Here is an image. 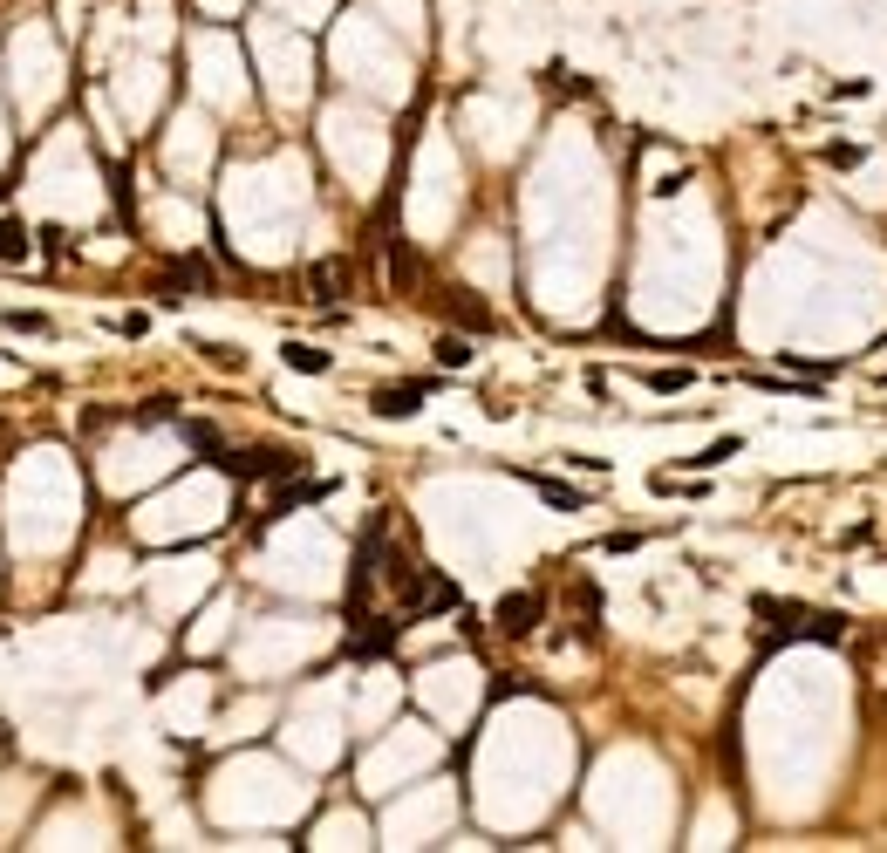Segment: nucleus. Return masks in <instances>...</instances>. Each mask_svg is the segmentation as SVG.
Masks as SVG:
<instances>
[{"instance_id": "1", "label": "nucleus", "mask_w": 887, "mask_h": 853, "mask_svg": "<svg viewBox=\"0 0 887 853\" xmlns=\"http://www.w3.org/2000/svg\"><path fill=\"white\" fill-rule=\"evenodd\" d=\"M758 615L772 621L778 635H812V642H840V615H819V608H792V601H758Z\"/></svg>"}, {"instance_id": "11", "label": "nucleus", "mask_w": 887, "mask_h": 853, "mask_svg": "<svg viewBox=\"0 0 887 853\" xmlns=\"http://www.w3.org/2000/svg\"><path fill=\"white\" fill-rule=\"evenodd\" d=\"M0 253H7V260H28V226L7 219V226H0Z\"/></svg>"}, {"instance_id": "13", "label": "nucleus", "mask_w": 887, "mask_h": 853, "mask_svg": "<svg viewBox=\"0 0 887 853\" xmlns=\"http://www.w3.org/2000/svg\"><path fill=\"white\" fill-rule=\"evenodd\" d=\"M724 458H737V437H717V444H710V451H703V458H690V465H724Z\"/></svg>"}, {"instance_id": "3", "label": "nucleus", "mask_w": 887, "mask_h": 853, "mask_svg": "<svg viewBox=\"0 0 887 853\" xmlns=\"http://www.w3.org/2000/svg\"><path fill=\"white\" fill-rule=\"evenodd\" d=\"M219 465H226L232 478H294L301 458H287V451H226Z\"/></svg>"}, {"instance_id": "4", "label": "nucleus", "mask_w": 887, "mask_h": 853, "mask_svg": "<svg viewBox=\"0 0 887 853\" xmlns=\"http://www.w3.org/2000/svg\"><path fill=\"white\" fill-rule=\"evenodd\" d=\"M430 376L424 383H389V389H376V396H369V410H376V417H410V410H424V396H430Z\"/></svg>"}, {"instance_id": "9", "label": "nucleus", "mask_w": 887, "mask_h": 853, "mask_svg": "<svg viewBox=\"0 0 887 853\" xmlns=\"http://www.w3.org/2000/svg\"><path fill=\"white\" fill-rule=\"evenodd\" d=\"M185 444H192V451H205V458H226V437L205 424V417H192V424H185Z\"/></svg>"}, {"instance_id": "8", "label": "nucleus", "mask_w": 887, "mask_h": 853, "mask_svg": "<svg viewBox=\"0 0 887 853\" xmlns=\"http://www.w3.org/2000/svg\"><path fill=\"white\" fill-rule=\"evenodd\" d=\"M287 369H301V376H328V349H314V342H287Z\"/></svg>"}, {"instance_id": "12", "label": "nucleus", "mask_w": 887, "mask_h": 853, "mask_svg": "<svg viewBox=\"0 0 887 853\" xmlns=\"http://www.w3.org/2000/svg\"><path fill=\"white\" fill-rule=\"evenodd\" d=\"M649 389L676 396V389H690V369H649Z\"/></svg>"}, {"instance_id": "5", "label": "nucleus", "mask_w": 887, "mask_h": 853, "mask_svg": "<svg viewBox=\"0 0 887 853\" xmlns=\"http://www.w3.org/2000/svg\"><path fill=\"white\" fill-rule=\"evenodd\" d=\"M342 287H348V260H314V267H308V294H314V301H342Z\"/></svg>"}, {"instance_id": "7", "label": "nucleus", "mask_w": 887, "mask_h": 853, "mask_svg": "<svg viewBox=\"0 0 887 853\" xmlns=\"http://www.w3.org/2000/svg\"><path fill=\"white\" fill-rule=\"evenodd\" d=\"M519 478H526V485H533V492H540V499L553 505V512H580V505H587V499L574 492V485H560V478H540V471H519Z\"/></svg>"}, {"instance_id": "6", "label": "nucleus", "mask_w": 887, "mask_h": 853, "mask_svg": "<svg viewBox=\"0 0 887 853\" xmlns=\"http://www.w3.org/2000/svg\"><path fill=\"white\" fill-rule=\"evenodd\" d=\"M444 314H451L458 328H471V335H485V328H492V308H485V301H471V294H458V287L444 294Z\"/></svg>"}, {"instance_id": "2", "label": "nucleus", "mask_w": 887, "mask_h": 853, "mask_svg": "<svg viewBox=\"0 0 887 853\" xmlns=\"http://www.w3.org/2000/svg\"><path fill=\"white\" fill-rule=\"evenodd\" d=\"M540 615H546V594H533V587H519V594H505L499 601V635H512V642H519V635H533V628H540Z\"/></svg>"}, {"instance_id": "10", "label": "nucleus", "mask_w": 887, "mask_h": 853, "mask_svg": "<svg viewBox=\"0 0 887 853\" xmlns=\"http://www.w3.org/2000/svg\"><path fill=\"white\" fill-rule=\"evenodd\" d=\"M437 362H444V369H464V362H471V342H464V335H444V342H437Z\"/></svg>"}]
</instances>
